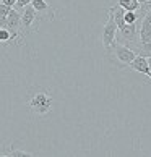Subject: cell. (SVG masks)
I'll return each mask as SVG.
<instances>
[{
  "mask_svg": "<svg viewBox=\"0 0 151 157\" xmlns=\"http://www.w3.org/2000/svg\"><path fill=\"white\" fill-rule=\"evenodd\" d=\"M2 155H8V157H33L34 154L26 152V151H21V149H15L13 146H11L8 151H3Z\"/></svg>",
  "mask_w": 151,
  "mask_h": 157,
  "instance_id": "52a82bcc",
  "label": "cell"
},
{
  "mask_svg": "<svg viewBox=\"0 0 151 157\" xmlns=\"http://www.w3.org/2000/svg\"><path fill=\"white\" fill-rule=\"evenodd\" d=\"M31 5L38 11L39 21H52L55 16V8L50 7L49 0H33Z\"/></svg>",
  "mask_w": 151,
  "mask_h": 157,
  "instance_id": "5b68a950",
  "label": "cell"
},
{
  "mask_svg": "<svg viewBox=\"0 0 151 157\" xmlns=\"http://www.w3.org/2000/svg\"><path fill=\"white\" fill-rule=\"evenodd\" d=\"M117 3L125 10H138L141 7V3L138 0H117Z\"/></svg>",
  "mask_w": 151,
  "mask_h": 157,
  "instance_id": "ba28073f",
  "label": "cell"
},
{
  "mask_svg": "<svg viewBox=\"0 0 151 157\" xmlns=\"http://www.w3.org/2000/svg\"><path fill=\"white\" fill-rule=\"evenodd\" d=\"M31 2H33V0H18V2H16V5H15V8H16V10H20L21 13H23L25 7H28V5H30Z\"/></svg>",
  "mask_w": 151,
  "mask_h": 157,
  "instance_id": "8fae6325",
  "label": "cell"
},
{
  "mask_svg": "<svg viewBox=\"0 0 151 157\" xmlns=\"http://www.w3.org/2000/svg\"><path fill=\"white\" fill-rule=\"evenodd\" d=\"M137 55L138 54L130 47V45H125V44H122V42H117V40H115V42L109 49H106L107 60L111 62L114 67H117V68H127V67H130V63L135 60Z\"/></svg>",
  "mask_w": 151,
  "mask_h": 157,
  "instance_id": "7a4b0ae2",
  "label": "cell"
},
{
  "mask_svg": "<svg viewBox=\"0 0 151 157\" xmlns=\"http://www.w3.org/2000/svg\"><path fill=\"white\" fill-rule=\"evenodd\" d=\"M0 40H2V44L13 42V36H11L10 29H7V28H0Z\"/></svg>",
  "mask_w": 151,
  "mask_h": 157,
  "instance_id": "9c48e42d",
  "label": "cell"
},
{
  "mask_svg": "<svg viewBox=\"0 0 151 157\" xmlns=\"http://www.w3.org/2000/svg\"><path fill=\"white\" fill-rule=\"evenodd\" d=\"M0 2H2V3H5V5H8V7H15L18 0H0Z\"/></svg>",
  "mask_w": 151,
  "mask_h": 157,
  "instance_id": "7c38bea8",
  "label": "cell"
},
{
  "mask_svg": "<svg viewBox=\"0 0 151 157\" xmlns=\"http://www.w3.org/2000/svg\"><path fill=\"white\" fill-rule=\"evenodd\" d=\"M148 59H149V75H148V76H149V79H151V57H148Z\"/></svg>",
  "mask_w": 151,
  "mask_h": 157,
  "instance_id": "5bb4252c",
  "label": "cell"
},
{
  "mask_svg": "<svg viewBox=\"0 0 151 157\" xmlns=\"http://www.w3.org/2000/svg\"><path fill=\"white\" fill-rule=\"evenodd\" d=\"M26 104L33 115L46 117L54 107V97H52L50 89L47 88H31L26 97Z\"/></svg>",
  "mask_w": 151,
  "mask_h": 157,
  "instance_id": "6da1fadb",
  "label": "cell"
},
{
  "mask_svg": "<svg viewBox=\"0 0 151 157\" xmlns=\"http://www.w3.org/2000/svg\"><path fill=\"white\" fill-rule=\"evenodd\" d=\"M36 23H39V16H38V11L34 10V7L30 3L28 7H25L21 13V33H33L38 29V26H34Z\"/></svg>",
  "mask_w": 151,
  "mask_h": 157,
  "instance_id": "277c9868",
  "label": "cell"
},
{
  "mask_svg": "<svg viewBox=\"0 0 151 157\" xmlns=\"http://www.w3.org/2000/svg\"><path fill=\"white\" fill-rule=\"evenodd\" d=\"M130 68L148 76V75H149V59H148V57H145V55H137L135 60L130 63Z\"/></svg>",
  "mask_w": 151,
  "mask_h": 157,
  "instance_id": "8992f818",
  "label": "cell"
},
{
  "mask_svg": "<svg viewBox=\"0 0 151 157\" xmlns=\"http://www.w3.org/2000/svg\"><path fill=\"white\" fill-rule=\"evenodd\" d=\"M13 7H8V5H5V3H0V20H5L7 16L10 15V11Z\"/></svg>",
  "mask_w": 151,
  "mask_h": 157,
  "instance_id": "30bf717a",
  "label": "cell"
},
{
  "mask_svg": "<svg viewBox=\"0 0 151 157\" xmlns=\"http://www.w3.org/2000/svg\"><path fill=\"white\" fill-rule=\"evenodd\" d=\"M107 13H109V11H107ZM117 33H119L117 21H115L112 13H109V20H107L106 25H104L102 33H101V40H102L104 49H109L115 40H117Z\"/></svg>",
  "mask_w": 151,
  "mask_h": 157,
  "instance_id": "3957f363",
  "label": "cell"
},
{
  "mask_svg": "<svg viewBox=\"0 0 151 157\" xmlns=\"http://www.w3.org/2000/svg\"><path fill=\"white\" fill-rule=\"evenodd\" d=\"M138 2H140L141 5H145V3H149V2H151V0H138Z\"/></svg>",
  "mask_w": 151,
  "mask_h": 157,
  "instance_id": "4fadbf2b",
  "label": "cell"
}]
</instances>
